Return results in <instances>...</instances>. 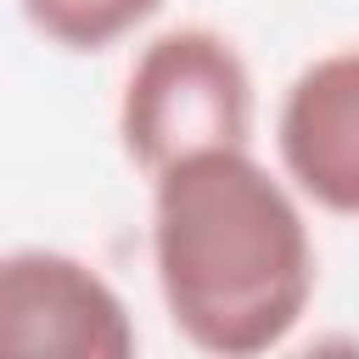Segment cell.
<instances>
[{
	"label": "cell",
	"instance_id": "1",
	"mask_svg": "<svg viewBox=\"0 0 359 359\" xmlns=\"http://www.w3.org/2000/svg\"><path fill=\"white\" fill-rule=\"evenodd\" d=\"M151 264L174 331L219 359L280 348L314 303V236L292 191L219 146L151 174Z\"/></svg>",
	"mask_w": 359,
	"mask_h": 359
},
{
	"label": "cell",
	"instance_id": "2",
	"mask_svg": "<svg viewBox=\"0 0 359 359\" xmlns=\"http://www.w3.org/2000/svg\"><path fill=\"white\" fill-rule=\"evenodd\" d=\"M118 135L135 168L163 174L180 157L247 146L252 140V73L241 50L213 28H168L157 34L118 101Z\"/></svg>",
	"mask_w": 359,
	"mask_h": 359
},
{
	"label": "cell",
	"instance_id": "3",
	"mask_svg": "<svg viewBox=\"0 0 359 359\" xmlns=\"http://www.w3.org/2000/svg\"><path fill=\"white\" fill-rule=\"evenodd\" d=\"M0 342L17 353L129 359L140 337L123 297L90 264L50 247H17L0 264Z\"/></svg>",
	"mask_w": 359,
	"mask_h": 359
},
{
	"label": "cell",
	"instance_id": "4",
	"mask_svg": "<svg viewBox=\"0 0 359 359\" xmlns=\"http://www.w3.org/2000/svg\"><path fill=\"white\" fill-rule=\"evenodd\" d=\"M275 146L314 208L359 219V45L331 50L292 79Z\"/></svg>",
	"mask_w": 359,
	"mask_h": 359
},
{
	"label": "cell",
	"instance_id": "5",
	"mask_svg": "<svg viewBox=\"0 0 359 359\" xmlns=\"http://www.w3.org/2000/svg\"><path fill=\"white\" fill-rule=\"evenodd\" d=\"M17 6L45 45H62L79 56L118 45L123 34H135L163 11V0H17Z\"/></svg>",
	"mask_w": 359,
	"mask_h": 359
}]
</instances>
